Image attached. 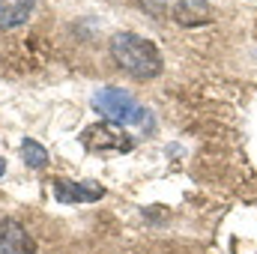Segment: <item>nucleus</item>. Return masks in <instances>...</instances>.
<instances>
[{"instance_id": "nucleus-5", "label": "nucleus", "mask_w": 257, "mask_h": 254, "mask_svg": "<svg viewBox=\"0 0 257 254\" xmlns=\"http://www.w3.org/2000/svg\"><path fill=\"white\" fill-rule=\"evenodd\" d=\"M54 186V197L60 200V203H96V200H102L105 197V189L99 186V183H93V180H87V183H75V180H54L51 183Z\"/></svg>"}, {"instance_id": "nucleus-1", "label": "nucleus", "mask_w": 257, "mask_h": 254, "mask_svg": "<svg viewBox=\"0 0 257 254\" xmlns=\"http://www.w3.org/2000/svg\"><path fill=\"white\" fill-rule=\"evenodd\" d=\"M111 57L123 72H128L138 81H150V78L162 75V69H165L162 51L156 48V42L147 36H138L132 30H123L111 39Z\"/></svg>"}, {"instance_id": "nucleus-3", "label": "nucleus", "mask_w": 257, "mask_h": 254, "mask_svg": "<svg viewBox=\"0 0 257 254\" xmlns=\"http://www.w3.org/2000/svg\"><path fill=\"white\" fill-rule=\"evenodd\" d=\"M81 144H84L90 153H99V156L128 153V150L135 147V141L123 132V126H114V123H108V120L84 129V132H81Z\"/></svg>"}, {"instance_id": "nucleus-9", "label": "nucleus", "mask_w": 257, "mask_h": 254, "mask_svg": "<svg viewBox=\"0 0 257 254\" xmlns=\"http://www.w3.org/2000/svg\"><path fill=\"white\" fill-rule=\"evenodd\" d=\"M3 174H6V162L0 159V177H3Z\"/></svg>"}, {"instance_id": "nucleus-4", "label": "nucleus", "mask_w": 257, "mask_h": 254, "mask_svg": "<svg viewBox=\"0 0 257 254\" xmlns=\"http://www.w3.org/2000/svg\"><path fill=\"white\" fill-rule=\"evenodd\" d=\"M0 254H36V239L15 218L0 221Z\"/></svg>"}, {"instance_id": "nucleus-7", "label": "nucleus", "mask_w": 257, "mask_h": 254, "mask_svg": "<svg viewBox=\"0 0 257 254\" xmlns=\"http://www.w3.org/2000/svg\"><path fill=\"white\" fill-rule=\"evenodd\" d=\"M33 12V0H0V27L12 30L24 24Z\"/></svg>"}, {"instance_id": "nucleus-2", "label": "nucleus", "mask_w": 257, "mask_h": 254, "mask_svg": "<svg viewBox=\"0 0 257 254\" xmlns=\"http://www.w3.org/2000/svg\"><path fill=\"white\" fill-rule=\"evenodd\" d=\"M93 108L114 126H135L144 123V108L135 102V96H128L120 87H102L93 93Z\"/></svg>"}, {"instance_id": "nucleus-6", "label": "nucleus", "mask_w": 257, "mask_h": 254, "mask_svg": "<svg viewBox=\"0 0 257 254\" xmlns=\"http://www.w3.org/2000/svg\"><path fill=\"white\" fill-rule=\"evenodd\" d=\"M215 18L212 6L206 0H177L174 3V21L183 27H200Z\"/></svg>"}, {"instance_id": "nucleus-8", "label": "nucleus", "mask_w": 257, "mask_h": 254, "mask_svg": "<svg viewBox=\"0 0 257 254\" xmlns=\"http://www.w3.org/2000/svg\"><path fill=\"white\" fill-rule=\"evenodd\" d=\"M21 156H24V162L30 165V168H45L48 165V150L42 147V144H36L33 138H27L24 144H21Z\"/></svg>"}]
</instances>
